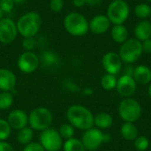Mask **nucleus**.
I'll list each match as a JSON object with an SVG mask.
<instances>
[{
	"mask_svg": "<svg viewBox=\"0 0 151 151\" xmlns=\"http://www.w3.org/2000/svg\"><path fill=\"white\" fill-rule=\"evenodd\" d=\"M73 4L77 8H81L86 4L85 0H73Z\"/></svg>",
	"mask_w": 151,
	"mask_h": 151,
	"instance_id": "4c0bfd02",
	"label": "nucleus"
},
{
	"mask_svg": "<svg viewBox=\"0 0 151 151\" xmlns=\"http://www.w3.org/2000/svg\"><path fill=\"white\" fill-rule=\"evenodd\" d=\"M42 19L39 12L30 11L21 15L16 22L19 35L23 38L35 37L41 29Z\"/></svg>",
	"mask_w": 151,
	"mask_h": 151,
	"instance_id": "f03ea898",
	"label": "nucleus"
},
{
	"mask_svg": "<svg viewBox=\"0 0 151 151\" xmlns=\"http://www.w3.org/2000/svg\"><path fill=\"white\" fill-rule=\"evenodd\" d=\"M142 45L143 52L147 54H151V38L144 42H142Z\"/></svg>",
	"mask_w": 151,
	"mask_h": 151,
	"instance_id": "c9c22d12",
	"label": "nucleus"
},
{
	"mask_svg": "<svg viewBox=\"0 0 151 151\" xmlns=\"http://www.w3.org/2000/svg\"><path fill=\"white\" fill-rule=\"evenodd\" d=\"M120 134L126 141H134L139 136V131L134 123L125 122L120 127Z\"/></svg>",
	"mask_w": 151,
	"mask_h": 151,
	"instance_id": "412c9836",
	"label": "nucleus"
},
{
	"mask_svg": "<svg viewBox=\"0 0 151 151\" xmlns=\"http://www.w3.org/2000/svg\"><path fill=\"white\" fill-rule=\"evenodd\" d=\"M129 15L130 6L126 0H112L106 9V16L113 25L124 24Z\"/></svg>",
	"mask_w": 151,
	"mask_h": 151,
	"instance_id": "423d86ee",
	"label": "nucleus"
},
{
	"mask_svg": "<svg viewBox=\"0 0 151 151\" xmlns=\"http://www.w3.org/2000/svg\"><path fill=\"white\" fill-rule=\"evenodd\" d=\"M62 149L64 151H86L81 140L75 137L65 140Z\"/></svg>",
	"mask_w": 151,
	"mask_h": 151,
	"instance_id": "393cba45",
	"label": "nucleus"
},
{
	"mask_svg": "<svg viewBox=\"0 0 151 151\" xmlns=\"http://www.w3.org/2000/svg\"><path fill=\"white\" fill-rule=\"evenodd\" d=\"M134 38L140 42H144L151 38V23L148 19L140 20L134 27Z\"/></svg>",
	"mask_w": 151,
	"mask_h": 151,
	"instance_id": "f3484780",
	"label": "nucleus"
},
{
	"mask_svg": "<svg viewBox=\"0 0 151 151\" xmlns=\"http://www.w3.org/2000/svg\"><path fill=\"white\" fill-rule=\"evenodd\" d=\"M19 35L16 22L11 18H3L0 19V42L10 44L13 42Z\"/></svg>",
	"mask_w": 151,
	"mask_h": 151,
	"instance_id": "9d476101",
	"label": "nucleus"
},
{
	"mask_svg": "<svg viewBox=\"0 0 151 151\" xmlns=\"http://www.w3.org/2000/svg\"><path fill=\"white\" fill-rule=\"evenodd\" d=\"M147 1H148L149 3H151V0H147Z\"/></svg>",
	"mask_w": 151,
	"mask_h": 151,
	"instance_id": "a18cd8bd",
	"label": "nucleus"
},
{
	"mask_svg": "<svg viewBox=\"0 0 151 151\" xmlns=\"http://www.w3.org/2000/svg\"><path fill=\"white\" fill-rule=\"evenodd\" d=\"M86 4L89 5V6H96L98 4H100L103 0H85Z\"/></svg>",
	"mask_w": 151,
	"mask_h": 151,
	"instance_id": "58836bf2",
	"label": "nucleus"
},
{
	"mask_svg": "<svg viewBox=\"0 0 151 151\" xmlns=\"http://www.w3.org/2000/svg\"><path fill=\"white\" fill-rule=\"evenodd\" d=\"M143 50L142 42L136 38H128L119 48V55L123 63L131 65L136 62L142 55Z\"/></svg>",
	"mask_w": 151,
	"mask_h": 151,
	"instance_id": "0eeeda50",
	"label": "nucleus"
},
{
	"mask_svg": "<svg viewBox=\"0 0 151 151\" xmlns=\"http://www.w3.org/2000/svg\"><path fill=\"white\" fill-rule=\"evenodd\" d=\"M14 2L15 4H23L26 0H12Z\"/></svg>",
	"mask_w": 151,
	"mask_h": 151,
	"instance_id": "79ce46f5",
	"label": "nucleus"
},
{
	"mask_svg": "<svg viewBox=\"0 0 151 151\" xmlns=\"http://www.w3.org/2000/svg\"><path fill=\"white\" fill-rule=\"evenodd\" d=\"M128 35H129L128 29L124 24L113 25V27L111 29V38L116 43L122 44L124 42H126L128 39Z\"/></svg>",
	"mask_w": 151,
	"mask_h": 151,
	"instance_id": "aec40b11",
	"label": "nucleus"
},
{
	"mask_svg": "<svg viewBox=\"0 0 151 151\" xmlns=\"http://www.w3.org/2000/svg\"><path fill=\"white\" fill-rule=\"evenodd\" d=\"M52 112L44 106L34 108L28 114V126L34 130L42 132L52 125Z\"/></svg>",
	"mask_w": 151,
	"mask_h": 151,
	"instance_id": "20e7f679",
	"label": "nucleus"
},
{
	"mask_svg": "<svg viewBox=\"0 0 151 151\" xmlns=\"http://www.w3.org/2000/svg\"><path fill=\"white\" fill-rule=\"evenodd\" d=\"M134 142V145L136 150L146 151L150 147V141L146 136H143V135L138 136Z\"/></svg>",
	"mask_w": 151,
	"mask_h": 151,
	"instance_id": "c756f323",
	"label": "nucleus"
},
{
	"mask_svg": "<svg viewBox=\"0 0 151 151\" xmlns=\"http://www.w3.org/2000/svg\"><path fill=\"white\" fill-rule=\"evenodd\" d=\"M68 123L74 128L86 131L94 127V115L86 106L73 104L68 107L65 113Z\"/></svg>",
	"mask_w": 151,
	"mask_h": 151,
	"instance_id": "f257e3e1",
	"label": "nucleus"
},
{
	"mask_svg": "<svg viewBox=\"0 0 151 151\" xmlns=\"http://www.w3.org/2000/svg\"><path fill=\"white\" fill-rule=\"evenodd\" d=\"M64 0H50L49 7L53 12H59L64 8Z\"/></svg>",
	"mask_w": 151,
	"mask_h": 151,
	"instance_id": "2f4dec72",
	"label": "nucleus"
},
{
	"mask_svg": "<svg viewBox=\"0 0 151 151\" xmlns=\"http://www.w3.org/2000/svg\"><path fill=\"white\" fill-rule=\"evenodd\" d=\"M58 133L63 140H68L73 137H74L75 134V128L70 124V123H65L60 126L58 129Z\"/></svg>",
	"mask_w": 151,
	"mask_h": 151,
	"instance_id": "cd10ccee",
	"label": "nucleus"
},
{
	"mask_svg": "<svg viewBox=\"0 0 151 151\" xmlns=\"http://www.w3.org/2000/svg\"><path fill=\"white\" fill-rule=\"evenodd\" d=\"M40 65L44 68H53L59 65L60 59L58 55L50 50H44L39 55Z\"/></svg>",
	"mask_w": 151,
	"mask_h": 151,
	"instance_id": "a211bd4d",
	"label": "nucleus"
},
{
	"mask_svg": "<svg viewBox=\"0 0 151 151\" xmlns=\"http://www.w3.org/2000/svg\"><path fill=\"white\" fill-rule=\"evenodd\" d=\"M148 95H149L150 98L151 99V82L150 83V85H149V88H148Z\"/></svg>",
	"mask_w": 151,
	"mask_h": 151,
	"instance_id": "37998d69",
	"label": "nucleus"
},
{
	"mask_svg": "<svg viewBox=\"0 0 151 151\" xmlns=\"http://www.w3.org/2000/svg\"><path fill=\"white\" fill-rule=\"evenodd\" d=\"M6 119L12 129L17 131L28 126V114L20 109H14L11 111Z\"/></svg>",
	"mask_w": 151,
	"mask_h": 151,
	"instance_id": "4468645a",
	"label": "nucleus"
},
{
	"mask_svg": "<svg viewBox=\"0 0 151 151\" xmlns=\"http://www.w3.org/2000/svg\"><path fill=\"white\" fill-rule=\"evenodd\" d=\"M111 141V134L104 133V142H108Z\"/></svg>",
	"mask_w": 151,
	"mask_h": 151,
	"instance_id": "a19ab883",
	"label": "nucleus"
},
{
	"mask_svg": "<svg viewBox=\"0 0 151 151\" xmlns=\"http://www.w3.org/2000/svg\"><path fill=\"white\" fill-rule=\"evenodd\" d=\"M83 94L85 96H91V95H93V89H91L89 88H85L83 90Z\"/></svg>",
	"mask_w": 151,
	"mask_h": 151,
	"instance_id": "ea45409f",
	"label": "nucleus"
},
{
	"mask_svg": "<svg viewBox=\"0 0 151 151\" xmlns=\"http://www.w3.org/2000/svg\"><path fill=\"white\" fill-rule=\"evenodd\" d=\"M63 141L58 130L53 127H49L42 131L39 135V143L45 151H59L62 150Z\"/></svg>",
	"mask_w": 151,
	"mask_h": 151,
	"instance_id": "6e6552de",
	"label": "nucleus"
},
{
	"mask_svg": "<svg viewBox=\"0 0 151 151\" xmlns=\"http://www.w3.org/2000/svg\"><path fill=\"white\" fill-rule=\"evenodd\" d=\"M133 78L136 83L145 85L151 82V69L145 65H139L134 67Z\"/></svg>",
	"mask_w": 151,
	"mask_h": 151,
	"instance_id": "6ab92c4d",
	"label": "nucleus"
},
{
	"mask_svg": "<svg viewBox=\"0 0 151 151\" xmlns=\"http://www.w3.org/2000/svg\"><path fill=\"white\" fill-rule=\"evenodd\" d=\"M0 151H14V149L9 142L4 141L0 142Z\"/></svg>",
	"mask_w": 151,
	"mask_h": 151,
	"instance_id": "e433bc0d",
	"label": "nucleus"
},
{
	"mask_svg": "<svg viewBox=\"0 0 151 151\" xmlns=\"http://www.w3.org/2000/svg\"><path fill=\"white\" fill-rule=\"evenodd\" d=\"M113 124V118L107 112H100L94 117V126L98 129H107Z\"/></svg>",
	"mask_w": 151,
	"mask_h": 151,
	"instance_id": "4be33fe9",
	"label": "nucleus"
},
{
	"mask_svg": "<svg viewBox=\"0 0 151 151\" xmlns=\"http://www.w3.org/2000/svg\"><path fill=\"white\" fill-rule=\"evenodd\" d=\"M14 2L12 0H0V8L4 13L11 12L14 8Z\"/></svg>",
	"mask_w": 151,
	"mask_h": 151,
	"instance_id": "473e14b6",
	"label": "nucleus"
},
{
	"mask_svg": "<svg viewBox=\"0 0 151 151\" xmlns=\"http://www.w3.org/2000/svg\"><path fill=\"white\" fill-rule=\"evenodd\" d=\"M102 65L106 73L117 75L120 73L122 69L123 62L119 53L114 51H109L103 56Z\"/></svg>",
	"mask_w": 151,
	"mask_h": 151,
	"instance_id": "f8f14e48",
	"label": "nucleus"
},
{
	"mask_svg": "<svg viewBox=\"0 0 151 151\" xmlns=\"http://www.w3.org/2000/svg\"><path fill=\"white\" fill-rule=\"evenodd\" d=\"M17 84L15 73L6 68H0V90L13 92Z\"/></svg>",
	"mask_w": 151,
	"mask_h": 151,
	"instance_id": "dca6fc26",
	"label": "nucleus"
},
{
	"mask_svg": "<svg viewBox=\"0 0 151 151\" xmlns=\"http://www.w3.org/2000/svg\"><path fill=\"white\" fill-rule=\"evenodd\" d=\"M150 23H151V17H150Z\"/></svg>",
	"mask_w": 151,
	"mask_h": 151,
	"instance_id": "49530a36",
	"label": "nucleus"
},
{
	"mask_svg": "<svg viewBox=\"0 0 151 151\" xmlns=\"http://www.w3.org/2000/svg\"><path fill=\"white\" fill-rule=\"evenodd\" d=\"M65 30L74 37H81L89 31L88 20L78 12H71L65 15L63 21Z\"/></svg>",
	"mask_w": 151,
	"mask_h": 151,
	"instance_id": "7ed1b4c3",
	"label": "nucleus"
},
{
	"mask_svg": "<svg viewBox=\"0 0 151 151\" xmlns=\"http://www.w3.org/2000/svg\"><path fill=\"white\" fill-rule=\"evenodd\" d=\"M34 135H35V131L29 126H27L18 131L16 134V139L19 144L25 146L33 142Z\"/></svg>",
	"mask_w": 151,
	"mask_h": 151,
	"instance_id": "5701e85b",
	"label": "nucleus"
},
{
	"mask_svg": "<svg viewBox=\"0 0 151 151\" xmlns=\"http://www.w3.org/2000/svg\"><path fill=\"white\" fill-rule=\"evenodd\" d=\"M12 130V129L7 119H0V142H4L10 138Z\"/></svg>",
	"mask_w": 151,
	"mask_h": 151,
	"instance_id": "c85d7f7f",
	"label": "nucleus"
},
{
	"mask_svg": "<svg viewBox=\"0 0 151 151\" xmlns=\"http://www.w3.org/2000/svg\"><path fill=\"white\" fill-rule=\"evenodd\" d=\"M117 81H118V79L116 75L106 73L101 79V86L105 90H108V91L113 90L114 88H116Z\"/></svg>",
	"mask_w": 151,
	"mask_h": 151,
	"instance_id": "bb28decb",
	"label": "nucleus"
},
{
	"mask_svg": "<svg viewBox=\"0 0 151 151\" xmlns=\"http://www.w3.org/2000/svg\"><path fill=\"white\" fill-rule=\"evenodd\" d=\"M14 102V95L12 92L1 91L0 92V110L7 111L9 110Z\"/></svg>",
	"mask_w": 151,
	"mask_h": 151,
	"instance_id": "a878e982",
	"label": "nucleus"
},
{
	"mask_svg": "<svg viewBox=\"0 0 151 151\" xmlns=\"http://www.w3.org/2000/svg\"><path fill=\"white\" fill-rule=\"evenodd\" d=\"M137 83L133 76L124 74L118 79L116 89L119 96L124 98L131 97L136 91Z\"/></svg>",
	"mask_w": 151,
	"mask_h": 151,
	"instance_id": "ddd939ff",
	"label": "nucleus"
},
{
	"mask_svg": "<svg viewBox=\"0 0 151 151\" xmlns=\"http://www.w3.org/2000/svg\"><path fill=\"white\" fill-rule=\"evenodd\" d=\"M65 87L66 89H68L69 91H72V92H75V91H78L79 90V87L72 81H67L65 82Z\"/></svg>",
	"mask_w": 151,
	"mask_h": 151,
	"instance_id": "f704fd0d",
	"label": "nucleus"
},
{
	"mask_svg": "<svg viewBox=\"0 0 151 151\" xmlns=\"http://www.w3.org/2000/svg\"><path fill=\"white\" fill-rule=\"evenodd\" d=\"M134 15L141 19H147L151 17V5L148 3H140L134 6Z\"/></svg>",
	"mask_w": 151,
	"mask_h": 151,
	"instance_id": "b1692460",
	"label": "nucleus"
},
{
	"mask_svg": "<svg viewBox=\"0 0 151 151\" xmlns=\"http://www.w3.org/2000/svg\"><path fill=\"white\" fill-rule=\"evenodd\" d=\"M111 24V23L106 14H98L94 16L88 21L89 31L94 35H103L110 29Z\"/></svg>",
	"mask_w": 151,
	"mask_h": 151,
	"instance_id": "2eb2a0df",
	"label": "nucleus"
},
{
	"mask_svg": "<svg viewBox=\"0 0 151 151\" xmlns=\"http://www.w3.org/2000/svg\"><path fill=\"white\" fill-rule=\"evenodd\" d=\"M118 112L121 119L125 122L134 123L141 118L142 109L137 100L127 97L120 101L118 107Z\"/></svg>",
	"mask_w": 151,
	"mask_h": 151,
	"instance_id": "39448f33",
	"label": "nucleus"
},
{
	"mask_svg": "<svg viewBox=\"0 0 151 151\" xmlns=\"http://www.w3.org/2000/svg\"><path fill=\"white\" fill-rule=\"evenodd\" d=\"M17 66L21 73L31 74L40 66L39 56L34 51H24L18 58Z\"/></svg>",
	"mask_w": 151,
	"mask_h": 151,
	"instance_id": "1a4fd4ad",
	"label": "nucleus"
},
{
	"mask_svg": "<svg viewBox=\"0 0 151 151\" xmlns=\"http://www.w3.org/2000/svg\"><path fill=\"white\" fill-rule=\"evenodd\" d=\"M4 12H3V11L1 10V8H0V19H2L3 18H4Z\"/></svg>",
	"mask_w": 151,
	"mask_h": 151,
	"instance_id": "c03bdc74",
	"label": "nucleus"
},
{
	"mask_svg": "<svg viewBox=\"0 0 151 151\" xmlns=\"http://www.w3.org/2000/svg\"><path fill=\"white\" fill-rule=\"evenodd\" d=\"M81 142L86 150H96L104 143V133L98 128L92 127L84 132Z\"/></svg>",
	"mask_w": 151,
	"mask_h": 151,
	"instance_id": "9b49d317",
	"label": "nucleus"
},
{
	"mask_svg": "<svg viewBox=\"0 0 151 151\" xmlns=\"http://www.w3.org/2000/svg\"><path fill=\"white\" fill-rule=\"evenodd\" d=\"M21 45L25 51H33L36 45V40L35 37H25L22 40Z\"/></svg>",
	"mask_w": 151,
	"mask_h": 151,
	"instance_id": "7c9ffc66",
	"label": "nucleus"
},
{
	"mask_svg": "<svg viewBox=\"0 0 151 151\" xmlns=\"http://www.w3.org/2000/svg\"><path fill=\"white\" fill-rule=\"evenodd\" d=\"M22 151H45L39 142H32L24 146Z\"/></svg>",
	"mask_w": 151,
	"mask_h": 151,
	"instance_id": "72a5a7b5",
	"label": "nucleus"
}]
</instances>
